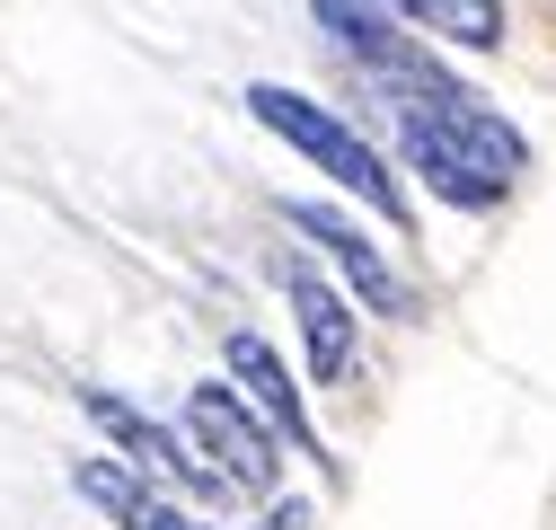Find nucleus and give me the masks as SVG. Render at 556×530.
<instances>
[{
	"mask_svg": "<svg viewBox=\"0 0 556 530\" xmlns=\"http://www.w3.org/2000/svg\"><path fill=\"white\" fill-rule=\"evenodd\" d=\"M248 115H256L265 132H283V142H292L301 160H318V168H327L344 194H363V204H371L380 222H397V230L415 222V213H406V186L389 177V160H380V151L363 142V132L344 124V115H327L318 98H301V89H283V80H256V89H248Z\"/></svg>",
	"mask_w": 556,
	"mask_h": 530,
	"instance_id": "2",
	"label": "nucleus"
},
{
	"mask_svg": "<svg viewBox=\"0 0 556 530\" xmlns=\"http://www.w3.org/2000/svg\"><path fill=\"white\" fill-rule=\"evenodd\" d=\"M80 407H89V425H98V433H106V442H115V451H124L142 478H168V487H186V495H213V504L230 495L213 459H194V442H177V433H168V425H151L142 407H124L115 389H89Z\"/></svg>",
	"mask_w": 556,
	"mask_h": 530,
	"instance_id": "5",
	"label": "nucleus"
},
{
	"mask_svg": "<svg viewBox=\"0 0 556 530\" xmlns=\"http://www.w3.org/2000/svg\"><path fill=\"white\" fill-rule=\"evenodd\" d=\"M72 487H80L98 513H115L124 530H203L186 504H168L142 469H115V459H80V469H72Z\"/></svg>",
	"mask_w": 556,
	"mask_h": 530,
	"instance_id": "9",
	"label": "nucleus"
},
{
	"mask_svg": "<svg viewBox=\"0 0 556 530\" xmlns=\"http://www.w3.org/2000/svg\"><path fill=\"white\" fill-rule=\"evenodd\" d=\"M389 18L406 27H425V36H451L468 53H495L504 45V0H380Z\"/></svg>",
	"mask_w": 556,
	"mask_h": 530,
	"instance_id": "10",
	"label": "nucleus"
},
{
	"mask_svg": "<svg viewBox=\"0 0 556 530\" xmlns=\"http://www.w3.org/2000/svg\"><path fill=\"white\" fill-rule=\"evenodd\" d=\"M292 222H301V230L344 265V275H354V292H363L380 318H406V310H415V301H406V283L389 275V256L371 248V230H363L354 213H336V204H292Z\"/></svg>",
	"mask_w": 556,
	"mask_h": 530,
	"instance_id": "7",
	"label": "nucleus"
},
{
	"mask_svg": "<svg viewBox=\"0 0 556 530\" xmlns=\"http://www.w3.org/2000/svg\"><path fill=\"white\" fill-rule=\"evenodd\" d=\"M230 380L256 398V416H265V425H283V442H292V451L327 459V451H318V433H309V407H301L292 371L274 363V345H265V337H230Z\"/></svg>",
	"mask_w": 556,
	"mask_h": 530,
	"instance_id": "8",
	"label": "nucleus"
},
{
	"mask_svg": "<svg viewBox=\"0 0 556 530\" xmlns=\"http://www.w3.org/2000/svg\"><path fill=\"white\" fill-rule=\"evenodd\" d=\"M301 521H309V504H283V513H265L256 530H301Z\"/></svg>",
	"mask_w": 556,
	"mask_h": 530,
	"instance_id": "11",
	"label": "nucleus"
},
{
	"mask_svg": "<svg viewBox=\"0 0 556 530\" xmlns=\"http://www.w3.org/2000/svg\"><path fill=\"white\" fill-rule=\"evenodd\" d=\"M186 442H194V459H222V487L265 495L274 478H283V451H274L265 416L248 407L230 380H203V389L186 398Z\"/></svg>",
	"mask_w": 556,
	"mask_h": 530,
	"instance_id": "4",
	"label": "nucleus"
},
{
	"mask_svg": "<svg viewBox=\"0 0 556 530\" xmlns=\"http://www.w3.org/2000/svg\"><path fill=\"white\" fill-rule=\"evenodd\" d=\"M389 106H397V151H406V168L425 177L451 213H495L504 194L521 186L530 142H521V124L495 115L477 89L433 80V89L389 98Z\"/></svg>",
	"mask_w": 556,
	"mask_h": 530,
	"instance_id": "1",
	"label": "nucleus"
},
{
	"mask_svg": "<svg viewBox=\"0 0 556 530\" xmlns=\"http://www.w3.org/2000/svg\"><path fill=\"white\" fill-rule=\"evenodd\" d=\"M283 275V301H292V318H301V345H309V371L336 389V380H354L363 371V345H354V310L336 301V283L318 275L309 256H283L274 265Z\"/></svg>",
	"mask_w": 556,
	"mask_h": 530,
	"instance_id": "6",
	"label": "nucleus"
},
{
	"mask_svg": "<svg viewBox=\"0 0 556 530\" xmlns=\"http://www.w3.org/2000/svg\"><path fill=\"white\" fill-rule=\"evenodd\" d=\"M309 18L327 27V45L354 62V72H363L380 98H415V89L451 80L442 62L425 53V36H406V18H389L380 0H309Z\"/></svg>",
	"mask_w": 556,
	"mask_h": 530,
	"instance_id": "3",
	"label": "nucleus"
}]
</instances>
